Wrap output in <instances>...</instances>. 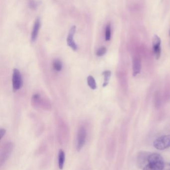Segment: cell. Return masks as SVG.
<instances>
[{
	"instance_id": "cell-18",
	"label": "cell",
	"mask_w": 170,
	"mask_h": 170,
	"mask_svg": "<svg viewBox=\"0 0 170 170\" xmlns=\"http://www.w3.org/2000/svg\"><path fill=\"white\" fill-rule=\"evenodd\" d=\"M6 129H4V128H1L0 129V139H1L3 138V136H4L5 134H6Z\"/></svg>"
},
{
	"instance_id": "cell-9",
	"label": "cell",
	"mask_w": 170,
	"mask_h": 170,
	"mask_svg": "<svg viewBox=\"0 0 170 170\" xmlns=\"http://www.w3.org/2000/svg\"><path fill=\"white\" fill-rule=\"evenodd\" d=\"M141 61L138 58H134L133 61V76L135 77L139 74L141 71Z\"/></svg>"
},
{
	"instance_id": "cell-2",
	"label": "cell",
	"mask_w": 170,
	"mask_h": 170,
	"mask_svg": "<svg viewBox=\"0 0 170 170\" xmlns=\"http://www.w3.org/2000/svg\"><path fill=\"white\" fill-rule=\"evenodd\" d=\"M154 147L160 150L167 149L170 147V135H166L156 139L153 142Z\"/></svg>"
},
{
	"instance_id": "cell-5",
	"label": "cell",
	"mask_w": 170,
	"mask_h": 170,
	"mask_svg": "<svg viewBox=\"0 0 170 170\" xmlns=\"http://www.w3.org/2000/svg\"><path fill=\"white\" fill-rule=\"evenodd\" d=\"M86 130L84 127H81L78 131V137H77V145L76 149L78 151H80L83 148V146L85 143L86 138Z\"/></svg>"
},
{
	"instance_id": "cell-11",
	"label": "cell",
	"mask_w": 170,
	"mask_h": 170,
	"mask_svg": "<svg viewBox=\"0 0 170 170\" xmlns=\"http://www.w3.org/2000/svg\"><path fill=\"white\" fill-rule=\"evenodd\" d=\"M147 152H141L138 157V163L140 166H143L145 162L147 161L148 156L149 154H147Z\"/></svg>"
},
{
	"instance_id": "cell-8",
	"label": "cell",
	"mask_w": 170,
	"mask_h": 170,
	"mask_svg": "<svg viewBox=\"0 0 170 170\" xmlns=\"http://www.w3.org/2000/svg\"><path fill=\"white\" fill-rule=\"evenodd\" d=\"M40 26V19L39 18H37L35 21V23L33 25V29L32 30V34H31V41L32 42H34L36 39Z\"/></svg>"
},
{
	"instance_id": "cell-15",
	"label": "cell",
	"mask_w": 170,
	"mask_h": 170,
	"mask_svg": "<svg viewBox=\"0 0 170 170\" xmlns=\"http://www.w3.org/2000/svg\"><path fill=\"white\" fill-rule=\"evenodd\" d=\"M111 36V25L108 23L105 29V40L106 41H109Z\"/></svg>"
},
{
	"instance_id": "cell-3",
	"label": "cell",
	"mask_w": 170,
	"mask_h": 170,
	"mask_svg": "<svg viewBox=\"0 0 170 170\" xmlns=\"http://www.w3.org/2000/svg\"><path fill=\"white\" fill-rule=\"evenodd\" d=\"M14 148V145L12 142H7L2 147L0 153V165L2 166L5 163L10 156Z\"/></svg>"
},
{
	"instance_id": "cell-13",
	"label": "cell",
	"mask_w": 170,
	"mask_h": 170,
	"mask_svg": "<svg viewBox=\"0 0 170 170\" xmlns=\"http://www.w3.org/2000/svg\"><path fill=\"white\" fill-rule=\"evenodd\" d=\"M87 82L89 87L91 89L95 90L97 88V84L95 80L92 76H89L88 77H87Z\"/></svg>"
},
{
	"instance_id": "cell-14",
	"label": "cell",
	"mask_w": 170,
	"mask_h": 170,
	"mask_svg": "<svg viewBox=\"0 0 170 170\" xmlns=\"http://www.w3.org/2000/svg\"><path fill=\"white\" fill-rule=\"evenodd\" d=\"M53 68L57 71H60L62 68V62L59 59H55L53 62Z\"/></svg>"
},
{
	"instance_id": "cell-12",
	"label": "cell",
	"mask_w": 170,
	"mask_h": 170,
	"mask_svg": "<svg viewBox=\"0 0 170 170\" xmlns=\"http://www.w3.org/2000/svg\"><path fill=\"white\" fill-rule=\"evenodd\" d=\"M102 74L104 77L103 87H105L109 84V82L111 76V72L109 70H106V71L103 72Z\"/></svg>"
},
{
	"instance_id": "cell-17",
	"label": "cell",
	"mask_w": 170,
	"mask_h": 170,
	"mask_svg": "<svg viewBox=\"0 0 170 170\" xmlns=\"http://www.w3.org/2000/svg\"><path fill=\"white\" fill-rule=\"evenodd\" d=\"M29 6H30L31 8H36L37 7V4L36 3V2L33 0H30L29 3Z\"/></svg>"
},
{
	"instance_id": "cell-6",
	"label": "cell",
	"mask_w": 170,
	"mask_h": 170,
	"mask_svg": "<svg viewBox=\"0 0 170 170\" xmlns=\"http://www.w3.org/2000/svg\"><path fill=\"white\" fill-rule=\"evenodd\" d=\"M161 40L160 37L157 35H154L152 39V46L153 52L157 60H158L160 58L161 54Z\"/></svg>"
},
{
	"instance_id": "cell-10",
	"label": "cell",
	"mask_w": 170,
	"mask_h": 170,
	"mask_svg": "<svg viewBox=\"0 0 170 170\" xmlns=\"http://www.w3.org/2000/svg\"><path fill=\"white\" fill-rule=\"evenodd\" d=\"M65 152L62 149H60L58 152V168L60 170H62L64 168V164L65 162Z\"/></svg>"
},
{
	"instance_id": "cell-1",
	"label": "cell",
	"mask_w": 170,
	"mask_h": 170,
	"mask_svg": "<svg viewBox=\"0 0 170 170\" xmlns=\"http://www.w3.org/2000/svg\"><path fill=\"white\" fill-rule=\"evenodd\" d=\"M147 162L148 164L143 168V170H163L164 168L163 158L159 154H150Z\"/></svg>"
},
{
	"instance_id": "cell-16",
	"label": "cell",
	"mask_w": 170,
	"mask_h": 170,
	"mask_svg": "<svg viewBox=\"0 0 170 170\" xmlns=\"http://www.w3.org/2000/svg\"><path fill=\"white\" fill-rule=\"evenodd\" d=\"M107 49L105 47L102 46L98 49V50L96 52V55L97 56L101 57L105 55V53H106Z\"/></svg>"
},
{
	"instance_id": "cell-7",
	"label": "cell",
	"mask_w": 170,
	"mask_h": 170,
	"mask_svg": "<svg viewBox=\"0 0 170 170\" xmlns=\"http://www.w3.org/2000/svg\"><path fill=\"white\" fill-rule=\"evenodd\" d=\"M76 32V26H72L70 29L69 33L67 37V44L74 51H76L78 49V46L74 40V36Z\"/></svg>"
},
{
	"instance_id": "cell-4",
	"label": "cell",
	"mask_w": 170,
	"mask_h": 170,
	"mask_svg": "<svg viewBox=\"0 0 170 170\" xmlns=\"http://www.w3.org/2000/svg\"><path fill=\"white\" fill-rule=\"evenodd\" d=\"M12 87L14 91L20 89L23 86V79L21 73L17 69H14L12 73Z\"/></svg>"
},
{
	"instance_id": "cell-19",
	"label": "cell",
	"mask_w": 170,
	"mask_h": 170,
	"mask_svg": "<svg viewBox=\"0 0 170 170\" xmlns=\"http://www.w3.org/2000/svg\"></svg>"
}]
</instances>
